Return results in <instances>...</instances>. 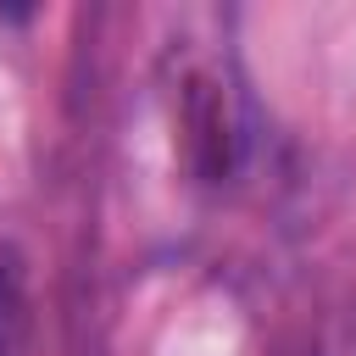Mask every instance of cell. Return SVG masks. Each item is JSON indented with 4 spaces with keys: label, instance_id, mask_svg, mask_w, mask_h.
Listing matches in <instances>:
<instances>
[{
    "label": "cell",
    "instance_id": "1",
    "mask_svg": "<svg viewBox=\"0 0 356 356\" xmlns=\"http://www.w3.org/2000/svg\"><path fill=\"white\" fill-rule=\"evenodd\" d=\"M178 134H184V161L195 172V184H228L245 167L250 134H245V111L239 95L222 72L195 67L178 89Z\"/></svg>",
    "mask_w": 356,
    "mask_h": 356
},
{
    "label": "cell",
    "instance_id": "2",
    "mask_svg": "<svg viewBox=\"0 0 356 356\" xmlns=\"http://www.w3.org/2000/svg\"><path fill=\"white\" fill-rule=\"evenodd\" d=\"M33 345V300H28V261L17 245L0 239V356H28Z\"/></svg>",
    "mask_w": 356,
    "mask_h": 356
}]
</instances>
